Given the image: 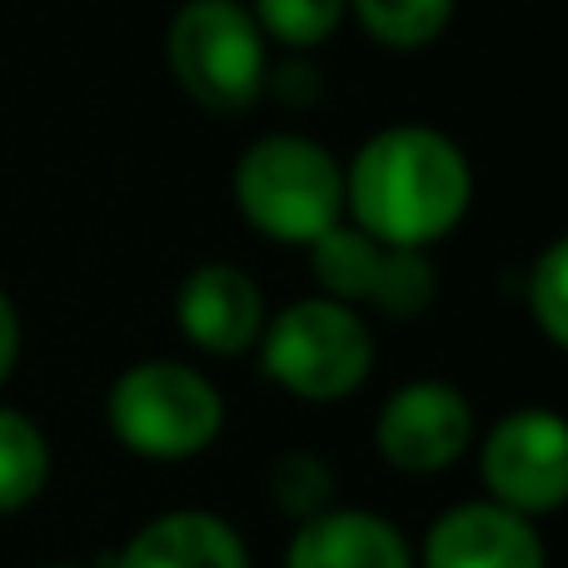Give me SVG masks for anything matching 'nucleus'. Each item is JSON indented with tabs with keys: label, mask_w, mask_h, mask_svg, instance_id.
<instances>
[{
	"label": "nucleus",
	"mask_w": 568,
	"mask_h": 568,
	"mask_svg": "<svg viewBox=\"0 0 568 568\" xmlns=\"http://www.w3.org/2000/svg\"><path fill=\"white\" fill-rule=\"evenodd\" d=\"M469 160L434 125H384L344 170L349 225L394 250H429L469 215Z\"/></svg>",
	"instance_id": "nucleus-1"
},
{
	"label": "nucleus",
	"mask_w": 568,
	"mask_h": 568,
	"mask_svg": "<svg viewBox=\"0 0 568 568\" xmlns=\"http://www.w3.org/2000/svg\"><path fill=\"white\" fill-rule=\"evenodd\" d=\"M235 210L275 245H314L344 220V170L310 135H265L235 165Z\"/></svg>",
	"instance_id": "nucleus-2"
},
{
	"label": "nucleus",
	"mask_w": 568,
	"mask_h": 568,
	"mask_svg": "<svg viewBox=\"0 0 568 568\" xmlns=\"http://www.w3.org/2000/svg\"><path fill=\"white\" fill-rule=\"evenodd\" d=\"M110 434L130 454L155 464H180L205 454L225 429V399L200 374L180 359H140L110 384Z\"/></svg>",
	"instance_id": "nucleus-3"
},
{
	"label": "nucleus",
	"mask_w": 568,
	"mask_h": 568,
	"mask_svg": "<svg viewBox=\"0 0 568 568\" xmlns=\"http://www.w3.org/2000/svg\"><path fill=\"white\" fill-rule=\"evenodd\" d=\"M170 75L210 115H245L265 95L270 40L245 0H185L165 30Z\"/></svg>",
	"instance_id": "nucleus-4"
},
{
	"label": "nucleus",
	"mask_w": 568,
	"mask_h": 568,
	"mask_svg": "<svg viewBox=\"0 0 568 568\" xmlns=\"http://www.w3.org/2000/svg\"><path fill=\"white\" fill-rule=\"evenodd\" d=\"M260 364L294 399L334 404L349 399L374 369V334L359 310L339 300H294L260 329Z\"/></svg>",
	"instance_id": "nucleus-5"
},
{
	"label": "nucleus",
	"mask_w": 568,
	"mask_h": 568,
	"mask_svg": "<svg viewBox=\"0 0 568 568\" xmlns=\"http://www.w3.org/2000/svg\"><path fill=\"white\" fill-rule=\"evenodd\" d=\"M310 270H314V280H320L324 300H339V304H349V310L374 304V310L389 314V320H414V314H424L434 304V284H439L424 250L379 245L374 235L344 225V220L310 245Z\"/></svg>",
	"instance_id": "nucleus-6"
},
{
	"label": "nucleus",
	"mask_w": 568,
	"mask_h": 568,
	"mask_svg": "<svg viewBox=\"0 0 568 568\" xmlns=\"http://www.w3.org/2000/svg\"><path fill=\"white\" fill-rule=\"evenodd\" d=\"M494 504L539 519L568 499V424L554 409H514L489 429L479 454Z\"/></svg>",
	"instance_id": "nucleus-7"
},
{
	"label": "nucleus",
	"mask_w": 568,
	"mask_h": 568,
	"mask_svg": "<svg viewBox=\"0 0 568 568\" xmlns=\"http://www.w3.org/2000/svg\"><path fill=\"white\" fill-rule=\"evenodd\" d=\"M374 444L399 474H439L474 444V404L444 379H414L384 399Z\"/></svg>",
	"instance_id": "nucleus-8"
},
{
	"label": "nucleus",
	"mask_w": 568,
	"mask_h": 568,
	"mask_svg": "<svg viewBox=\"0 0 568 568\" xmlns=\"http://www.w3.org/2000/svg\"><path fill=\"white\" fill-rule=\"evenodd\" d=\"M424 568H549L534 519L494 499H469L429 524L419 549Z\"/></svg>",
	"instance_id": "nucleus-9"
},
{
	"label": "nucleus",
	"mask_w": 568,
	"mask_h": 568,
	"mask_svg": "<svg viewBox=\"0 0 568 568\" xmlns=\"http://www.w3.org/2000/svg\"><path fill=\"white\" fill-rule=\"evenodd\" d=\"M175 320L195 349L235 359L265 329V294L240 265L210 260V265L190 270L175 294Z\"/></svg>",
	"instance_id": "nucleus-10"
},
{
	"label": "nucleus",
	"mask_w": 568,
	"mask_h": 568,
	"mask_svg": "<svg viewBox=\"0 0 568 568\" xmlns=\"http://www.w3.org/2000/svg\"><path fill=\"white\" fill-rule=\"evenodd\" d=\"M284 568H414V549L384 514L324 509L294 529Z\"/></svg>",
	"instance_id": "nucleus-11"
},
{
	"label": "nucleus",
	"mask_w": 568,
	"mask_h": 568,
	"mask_svg": "<svg viewBox=\"0 0 568 568\" xmlns=\"http://www.w3.org/2000/svg\"><path fill=\"white\" fill-rule=\"evenodd\" d=\"M105 568H250L235 524L210 509H170L150 519Z\"/></svg>",
	"instance_id": "nucleus-12"
},
{
	"label": "nucleus",
	"mask_w": 568,
	"mask_h": 568,
	"mask_svg": "<svg viewBox=\"0 0 568 568\" xmlns=\"http://www.w3.org/2000/svg\"><path fill=\"white\" fill-rule=\"evenodd\" d=\"M50 484V444L30 414L0 404V514L36 504Z\"/></svg>",
	"instance_id": "nucleus-13"
},
{
	"label": "nucleus",
	"mask_w": 568,
	"mask_h": 568,
	"mask_svg": "<svg viewBox=\"0 0 568 568\" xmlns=\"http://www.w3.org/2000/svg\"><path fill=\"white\" fill-rule=\"evenodd\" d=\"M459 0H349V16L384 50H424L449 30Z\"/></svg>",
	"instance_id": "nucleus-14"
},
{
	"label": "nucleus",
	"mask_w": 568,
	"mask_h": 568,
	"mask_svg": "<svg viewBox=\"0 0 568 568\" xmlns=\"http://www.w3.org/2000/svg\"><path fill=\"white\" fill-rule=\"evenodd\" d=\"M250 16L275 45L314 50L339 30V20L349 16V0H250Z\"/></svg>",
	"instance_id": "nucleus-15"
},
{
	"label": "nucleus",
	"mask_w": 568,
	"mask_h": 568,
	"mask_svg": "<svg viewBox=\"0 0 568 568\" xmlns=\"http://www.w3.org/2000/svg\"><path fill=\"white\" fill-rule=\"evenodd\" d=\"M270 494H275L280 514L304 524L314 514L334 509V469L314 454H280L275 474H270Z\"/></svg>",
	"instance_id": "nucleus-16"
},
{
	"label": "nucleus",
	"mask_w": 568,
	"mask_h": 568,
	"mask_svg": "<svg viewBox=\"0 0 568 568\" xmlns=\"http://www.w3.org/2000/svg\"><path fill=\"white\" fill-rule=\"evenodd\" d=\"M529 314L554 349L568 344V245L554 240L529 270Z\"/></svg>",
	"instance_id": "nucleus-17"
},
{
	"label": "nucleus",
	"mask_w": 568,
	"mask_h": 568,
	"mask_svg": "<svg viewBox=\"0 0 568 568\" xmlns=\"http://www.w3.org/2000/svg\"><path fill=\"white\" fill-rule=\"evenodd\" d=\"M324 90V75L314 60H304V50H294L280 70H265V95H275L280 105H314Z\"/></svg>",
	"instance_id": "nucleus-18"
},
{
	"label": "nucleus",
	"mask_w": 568,
	"mask_h": 568,
	"mask_svg": "<svg viewBox=\"0 0 568 568\" xmlns=\"http://www.w3.org/2000/svg\"><path fill=\"white\" fill-rule=\"evenodd\" d=\"M16 359H20V314L10 304V294L0 290V384L16 374Z\"/></svg>",
	"instance_id": "nucleus-19"
},
{
	"label": "nucleus",
	"mask_w": 568,
	"mask_h": 568,
	"mask_svg": "<svg viewBox=\"0 0 568 568\" xmlns=\"http://www.w3.org/2000/svg\"><path fill=\"white\" fill-rule=\"evenodd\" d=\"M45 568H85V564H45Z\"/></svg>",
	"instance_id": "nucleus-20"
}]
</instances>
